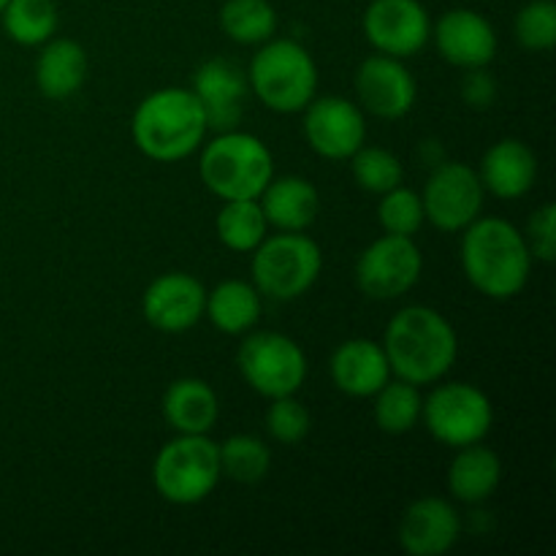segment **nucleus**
<instances>
[{"label":"nucleus","instance_id":"obj_1","mask_svg":"<svg viewBox=\"0 0 556 556\" xmlns=\"http://www.w3.org/2000/svg\"><path fill=\"white\" fill-rule=\"evenodd\" d=\"M459 261L467 282L494 302L519 296L532 275L525 233L505 217H476L462 231Z\"/></svg>","mask_w":556,"mask_h":556},{"label":"nucleus","instance_id":"obj_2","mask_svg":"<svg viewBox=\"0 0 556 556\" xmlns=\"http://www.w3.org/2000/svg\"><path fill=\"white\" fill-rule=\"evenodd\" d=\"M383 351L391 375L413 386H434L454 369L459 337L451 320L434 307H402L386 326Z\"/></svg>","mask_w":556,"mask_h":556},{"label":"nucleus","instance_id":"obj_3","mask_svg":"<svg viewBox=\"0 0 556 556\" xmlns=\"http://www.w3.org/2000/svg\"><path fill=\"white\" fill-rule=\"evenodd\" d=\"M206 117L190 87H163L150 92L130 117L136 150L157 163H177L201 150L206 141Z\"/></svg>","mask_w":556,"mask_h":556},{"label":"nucleus","instance_id":"obj_4","mask_svg":"<svg viewBox=\"0 0 556 556\" xmlns=\"http://www.w3.org/2000/svg\"><path fill=\"white\" fill-rule=\"evenodd\" d=\"M199 177L220 201L258 199L275 177V155L258 136L233 128L201 144Z\"/></svg>","mask_w":556,"mask_h":556},{"label":"nucleus","instance_id":"obj_5","mask_svg":"<svg viewBox=\"0 0 556 556\" xmlns=\"http://www.w3.org/2000/svg\"><path fill=\"white\" fill-rule=\"evenodd\" d=\"M248 85L266 109L296 114L318 96V65L293 38H269L250 63Z\"/></svg>","mask_w":556,"mask_h":556},{"label":"nucleus","instance_id":"obj_6","mask_svg":"<svg viewBox=\"0 0 556 556\" xmlns=\"http://www.w3.org/2000/svg\"><path fill=\"white\" fill-rule=\"evenodd\" d=\"M253 286L271 302H293L318 282L324 250L304 231H277L253 250Z\"/></svg>","mask_w":556,"mask_h":556},{"label":"nucleus","instance_id":"obj_7","mask_svg":"<svg viewBox=\"0 0 556 556\" xmlns=\"http://www.w3.org/2000/svg\"><path fill=\"white\" fill-rule=\"evenodd\" d=\"M220 478V454L210 434H177L152 462V486L172 505L204 503Z\"/></svg>","mask_w":556,"mask_h":556},{"label":"nucleus","instance_id":"obj_8","mask_svg":"<svg viewBox=\"0 0 556 556\" xmlns=\"http://www.w3.org/2000/svg\"><path fill=\"white\" fill-rule=\"evenodd\" d=\"M421 421L440 445L456 451L486 440L494 427V405L478 386L438 380L424 400Z\"/></svg>","mask_w":556,"mask_h":556},{"label":"nucleus","instance_id":"obj_9","mask_svg":"<svg viewBox=\"0 0 556 556\" xmlns=\"http://www.w3.org/2000/svg\"><path fill=\"white\" fill-rule=\"evenodd\" d=\"M237 351L244 383L264 400L291 396L307 380V356L302 345L280 331H248Z\"/></svg>","mask_w":556,"mask_h":556},{"label":"nucleus","instance_id":"obj_10","mask_svg":"<svg viewBox=\"0 0 556 556\" xmlns=\"http://www.w3.org/2000/svg\"><path fill=\"white\" fill-rule=\"evenodd\" d=\"M483 199L486 190L476 168L462 161H443L432 166L421 190L424 220L445 233L465 231L476 217H481Z\"/></svg>","mask_w":556,"mask_h":556},{"label":"nucleus","instance_id":"obj_11","mask_svg":"<svg viewBox=\"0 0 556 556\" xmlns=\"http://www.w3.org/2000/svg\"><path fill=\"white\" fill-rule=\"evenodd\" d=\"M424 271V255L413 237L383 233L364 248L356 261V286L372 302H391L416 288Z\"/></svg>","mask_w":556,"mask_h":556},{"label":"nucleus","instance_id":"obj_12","mask_svg":"<svg viewBox=\"0 0 556 556\" xmlns=\"http://www.w3.org/2000/svg\"><path fill=\"white\" fill-rule=\"evenodd\" d=\"M304 139L326 161H348L367 141V117L351 98L315 96L304 106Z\"/></svg>","mask_w":556,"mask_h":556},{"label":"nucleus","instance_id":"obj_13","mask_svg":"<svg viewBox=\"0 0 556 556\" xmlns=\"http://www.w3.org/2000/svg\"><path fill=\"white\" fill-rule=\"evenodd\" d=\"M362 27L375 52L413 58L432 38V20L421 0H369Z\"/></svg>","mask_w":556,"mask_h":556},{"label":"nucleus","instance_id":"obj_14","mask_svg":"<svg viewBox=\"0 0 556 556\" xmlns=\"http://www.w3.org/2000/svg\"><path fill=\"white\" fill-rule=\"evenodd\" d=\"M353 87H356V103L362 112L378 119H402L413 112L418 98L416 76L407 68L405 60L380 52L362 60L353 76Z\"/></svg>","mask_w":556,"mask_h":556},{"label":"nucleus","instance_id":"obj_15","mask_svg":"<svg viewBox=\"0 0 556 556\" xmlns=\"http://www.w3.org/2000/svg\"><path fill=\"white\" fill-rule=\"evenodd\" d=\"M206 288L188 271H166L147 286L141 313L152 329L163 334H182L204 318Z\"/></svg>","mask_w":556,"mask_h":556},{"label":"nucleus","instance_id":"obj_16","mask_svg":"<svg viewBox=\"0 0 556 556\" xmlns=\"http://www.w3.org/2000/svg\"><path fill=\"white\" fill-rule=\"evenodd\" d=\"M434 49L448 65L462 71L489 68L497 58L500 38L492 22L472 9H451L432 25Z\"/></svg>","mask_w":556,"mask_h":556},{"label":"nucleus","instance_id":"obj_17","mask_svg":"<svg viewBox=\"0 0 556 556\" xmlns=\"http://www.w3.org/2000/svg\"><path fill=\"white\" fill-rule=\"evenodd\" d=\"M190 90L199 98L204 109L206 128L215 134L239 128L244 114V98H248V74L228 63L226 58H210L195 68Z\"/></svg>","mask_w":556,"mask_h":556},{"label":"nucleus","instance_id":"obj_18","mask_svg":"<svg viewBox=\"0 0 556 556\" xmlns=\"http://www.w3.org/2000/svg\"><path fill=\"white\" fill-rule=\"evenodd\" d=\"M400 546L410 556H443L459 543L462 519L443 497H421L400 519Z\"/></svg>","mask_w":556,"mask_h":556},{"label":"nucleus","instance_id":"obj_19","mask_svg":"<svg viewBox=\"0 0 556 556\" xmlns=\"http://www.w3.org/2000/svg\"><path fill=\"white\" fill-rule=\"evenodd\" d=\"M329 375L342 394L353 400H372L391 380V367L380 342L353 337L331 353Z\"/></svg>","mask_w":556,"mask_h":556},{"label":"nucleus","instance_id":"obj_20","mask_svg":"<svg viewBox=\"0 0 556 556\" xmlns=\"http://www.w3.org/2000/svg\"><path fill=\"white\" fill-rule=\"evenodd\" d=\"M478 177L486 193L503 201L525 199L538 182V157L519 139H500L483 152Z\"/></svg>","mask_w":556,"mask_h":556},{"label":"nucleus","instance_id":"obj_21","mask_svg":"<svg viewBox=\"0 0 556 556\" xmlns=\"http://www.w3.org/2000/svg\"><path fill=\"white\" fill-rule=\"evenodd\" d=\"M269 228L277 231H307L320 212V195L304 177H271L258 195Z\"/></svg>","mask_w":556,"mask_h":556},{"label":"nucleus","instance_id":"obj_22","mask_svg":"<svg viewBox=\"0 0 556 556\" xmlns=\"http://www.w3.org/2000/svg\"><path fill=\"white\" fill-rule=\"evenodd\" d=\"M220 416L215 389L201 378H177L163 391V418L177 434H210Z\"/></svg>","mask_w":556,"mask_h":556},{"label":"nucleus","instance_id":"obj_23","mask_svg":"<svg viewBox=\"0 0 556 556\" xmlns=\"http://www.w3.org/2000/svg\"><path fill=\"white\" fill-rule=\"evenodd\" d=\"M87 79V52L74 38L52 36L41 43L36 60V85L49 101H65L76 96Z\"/></svg>","mask_w":556,"mask_h":556},{"label":"nucleus","instance_id":"obj_24","mask_svg":"<svg viewBox=\"0 0 556 556\" xmlns=\"http://www.w3.org/2000/svg\"><path fill=\"white\" fill-rule=\"evenodd\" d=\"M500 481H503V462L489 445L472 443L456 448L448 467L451 497L467 505H481L497 492Z\"/></svg>","mask_w":556,"mask_h":556},{"label":"nucleus","instance_id":"obj_25","mask_svg":"<svg viewBox=\"0 0 556 556\" xmlns=\"http://www.w3.org/2000/svg\"><path fill=\"white\" fill-rule=\"evenodd\" d=\"M261 313H264V296L248 280H223L206 293L204 318H210L220 334H248L261 320Z\"/></svg>","mask_w":556,"mask_h":556},{"label":"nucleus","instance_id":"obj_26","mask_svg":"<svg viewBox=\"0 0 556 556\" xmlns=\"http://www.w3.org/2000/svg\"><path fill=\"white\" fill-rule=\"evenodd\" d=\"M215 231L223 248H228L231 253H253L269 233V223H266L258 199L223 201L215 217Z\"/></svg>","mask_w":556,"mask_h":556},{"label":"nucleus","instance_id":"obj_27","mask_svg":"<svg viewBox=\"0 0 556 556\" xmlns=\"http://www.w3.org/2000/svg\"><path fill=\"white\" fill-rule=\"evenodd\" d=\"M217 22L223 36L242 47H261L277 33V11L269 0H226Z\"/></svg>","mask_w":556,"mask_h":556},{"label":"nucleus","instance_id":"obj_28","mask_svg":"<svg viewBox=\"0 0 556 556\" xmlns=\"http://www.w3.org/2000/svg\"><path fill=\"white\" fill-rule=\"evenodd\" d=\"M3 33L20 47H41L58 33L60 16L54 0H9L0 11Z\"/></svg>","mask_w":556,"mask_h":556},{"label":"nucleus","instance_id":"obj_29","mask_svg":"<svg viewBox=\"0 0 556 556\" xmlns=\"http://www.w3.org/2000/svg\"><path fill=\"white\" fill-rule=\"evenodd\" d=\"M424 396L421 386L407 380H389L378 394L372 396L375 427L386 434H407L421 424Z\"/></svg>","mask_w":556,"mask_h":556},{"label":"nucleus","instance_id":"obj_30","mask_svg":"<svg viewBox=\"0 0 556 556\" xmlns=\"http://www.w3.org/2000/svg\"><path fill=\"white\" fill-rule=\"evenodd\" d=\"M217 454L223 476L244 486L261 483L271 470V448L253 434H231L217 445Z\"/></svg>","mask_w":556,"mask_h":556},{"label":"nucleus","instance_id":"obj_31","mask_svg":"<svg viewBox=\"0 0 556 556\" xmlns=\"http://www.w3.org/2000/svg\"><path fill=\"white\" fill-rule=\"evenodd\" d=\"M348 161H351V174L358 188L372 195L389 193V190H394L405 179V166L386 147L362 144Z\"/></svg>","mask_w":556,"mask_h":556},{"label":"nucleus","instance_id":"obj_32","mask_svg":"<svg viewBox=\"0 0 556 556\" xmlns=\"http://www.w3.org/2000/svg\"><path fill=\"white\" fill-rule=\"evenodd\" d=\"M378 223L383 233H396V237H416L424 226V204L421 193L396 185L394 190L380 195Z\"/></svg>","mask_w":556,"mask_h":556},{"label":"nucleus","instance_id":"obj_33","mask_svg":"<svg viewBox=\"0 0 556 556\" xmlns=\"http://www.w3.org/2000/svg\"><path fill=\"white\" fill-rule=\"evenodd\" d=\"M516 41L530 52H548L556 47V3L530 0L519 9L514 22Z\"/></svg>","mask_w":556,"mask_h":556},{"label":"nucleus","instance_id":"obj_34","mask_svg":"<svg viewBox=\"0 0 556 556\" xmlns=\"http://www.w3.org/2000/svg\"><path fill=\"white\" fill-rule=\"evenodd\" d=\"M264 427H266V434H269L275 443L296 445L309 434V429H313V418H309L307 407L296 400V394L277 396V400H269V407H266V416H264Z\"/></svg>","mask_w":556,"mask_h":556},{"label":"nucleus","instance_id":"obj_35","mask_svg":"<svg viewBox=\"0 0 556 556\" xmlns=\"http://www.w3.org/2000/svg\"><path fill=\"white\" fill-rule=\"evenodd\" d=\"M525 242L530 248L532 261H543V264H554L556 258V206L552 201H546L543 206H538L532 212V217L527 220Z\"/></svg>","mask_w":556,"mask_h":556},{"label":"nucleus","instance_id":"obj_36","mask_svg":"<svg viewBox=\"0 0 556 556\" xmlns=\"http://www.w3.org/2000/svg\"><path fill=\"white\" fill-rule=\"evenodd\" d=\"M462 101L472 109H489L497 101V81L486 68H470L462 79Z\"/></svg>","mask_w":556,"mask_h":556},{"label":"nucleus","instance_id":"obj_37","mask_svg":"<svg viewBox=\"0 0 556 556\" xmlns=\"http://www.w3.org/2000/svg\"><path fill=\"white\" fill-rule=\"evenodd\" d=\"M5 3H9V0H0V11H3V5H5Z\"/></svg>","mask_w":556,"mask_h":556}]
</instances>
